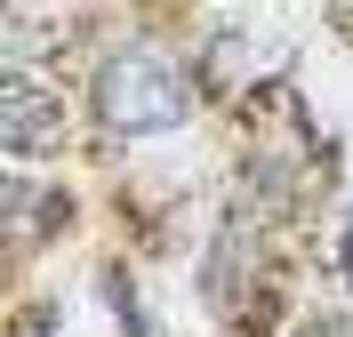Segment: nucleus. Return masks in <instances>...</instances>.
<instances>
[{
  "mask_svg": "<svg viewBox=\"0 0 353 337\" xmlns=\"http://www.w3.org/2000/svg\"><path fill=\"white\" fill-rule=\"evenodd\" d=\"M0 121H8V153H17V161H41V153H57L65 105H57V89H48L32 65H8V105H0Z\"/></svg>",
  "mask_w": 353,
  "mask_h": 337,
  "instance_id": "2",
  "label": "nucleus"
},
{
  "mask_svg": "<svg viewBox=\"0 0 353 337\" xmlns=\"http://www.w3.org/2000/svg\"><path fill=\"white\" fill-rule=\"evenodd\" d=\"M345 273H353V233H345Z\"/></svg>",
  "mask_w": 353,
  "mask_h": 337,
  "instance_id": "6",
  "label": "nucleus"
},
{
  "mask_svg": "<svg viewBox=\"0 0 353 337\" xmlns=\"http://www.w3.org/2000/svg\"><path fill=\"white\" fill-rule=\"evenodd\" d=\"M330 17L345 24V41H353V0H330Z\"/></svg>",
  "mask_w": 353,
  "mask_h": 337,
  "instance_id": "4",
  "label": "nucleus"
},
{
  "mask_svg": "<svg viewBox=\"0 0 353 337\" xmlns=\"http://www.w3.org/2000/svg\"><path fill=\"white\" fill-rule=\"evenodd\" d=\"M305 337H345V329H330V321H313V329H305Z\"/></svg>",
  "mask_w": 353,
  "mask_h": 337,
  "instance_id": "5",
  "label": "nucleus"
},
{
  "mask_svg": "<svg viewBox=\"0 0 353 337\" xmlns=\"http://www.w3.org/2000/svg\"><path fill=\"white\" fill-rule=\"evenodd\" d=\"M88 105H97V121L112 136H161V129H176L193 112V72L176 65L161 41H129V48H112L97 65Z\"/></svg>",
  "mask_w": 353,
  "mask_h": 337,
  "instance_id": "1",
  "label": "nucleus"
},
{
  "mask_svg": "<svg viewBox=\"0 0 353 337\" xmlns=\"http://www.w3.org/2000/svg\"><path fill=\"white\" fill-rule=\"evenodd\" d=\"M8 337H57V329H48V314L32 305V314H17V329H8Z\"/></svg>",
  "mask_w": 353,
  "mask_h": 337,
  "instance_id": "3",
  "label": "nucleus"
}]
</instances>
